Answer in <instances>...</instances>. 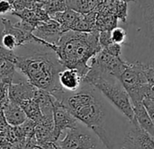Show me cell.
Segmentation results:
<instances>
[{"mask_svg":"<svg viewBox=\"0 0 154 149\" xmlns=\"http://www.w3.org/2000/svg\"><path fill=\"white\" fill-rule=\"evenodd\" d=\"M52 95L90 128L107 149H125L124 141L131 122L93 85L83 82L75 92L61 90Z\"/></svg>","mask_w":154,"mask_h":149,"instance_id":"cell-1","label":"cell"},{"mask_svg":"<svg viewBox=\"0 0 154 149\" xmlns=\"http://www.w3.org/2000/svg\"><path fill=\"white\" fill-rule=\"evenodd\" d=\"M98 31L63 33L56 44L54 52L65 68L78 70L85 78L90 71V61L102 50Z\"/></svg>","mask_w":154,"mask_h":149,"instance_id":"cell-2","label":"cell"},{"mask_svg":"<svg viewBox=\"0 0 154 149\" xmlns=\"http://www.w3.org/2000/svg\"><path fill=\"white\" fill-rule=\"evenodd\" d=\"M18 68L37 89L54 94L63 90L59 84V74L65 68L60 62L54 51L35 53L26 56H18L16 59Z\"/></svg>","mask_w":154,"mask_h":149,"instance_id":"cell-3","label":"cell"},{"mask_svg":"<svg viewBox=\"0 0 154 149\" xmlns=\"http://www.w3.org/2000/svg\"><path fill=\"white\" fill-rule=\"evenodd\" d=\"M84 82L89 83L97 88L103 96L130 122L134 120L132 101L118 78L112 74L101 73L94 68H90Z\"/></svg>","mask_w":154,"mask_h":149,"instance_id":"cell-4","label":"cell"},{"mask_svg":"<svg viewBox=\"0 0 154 149\" xmlns=\"http://www.w3.org/2000/svg\"><path fill=\"white\" fill-rule=\"evenodd\" d=\"M57 149H107L102 140L82 124L66 131L63 138L55 143Z\"/></svg>","mask_w":154,"mask_h":149,"instance_id":"cell-5","label":"cell"},{"mask_svg":"<svg viewBox=\"0 0 154 149\" xmlns=\"http://www.w3.org/2000/svg\"><path fill=\"white\" fill-rule=\"evenodd\" d=\"M53 116L54 123V138L55 143L60 139L63 133L74 128L80 123V121L70 112V110L56 98H54V101Z\"/></svg>","mask_w":154,"mask_h":149,"instance_id":"cell-6","label":"cell"},{"mask_svg":"<svg viewBox=\"0 0 154 149\" xmlns=\"http://www.w3.org/2000/svg\"><path fill=\"white\" fill-rule=\"evenodd\" d=\"M124 147L125 149H154V138L133 120L131 122L124 141Z\"/></svg>","mask_w":154,"mask_h":149,"instance_id":"cell-7","label":"cell"},{"mask_svg":"<svg viewBox=\"0 0 154 149\" xmlns=\"http://www.w3.org/2000/svg\"><path fill=\"white\" fill-rule=\"evenodd\" d=\"M33 34L35 36L47 44L56 45L59 42L63 32L60 24L51 18L46 22H41Z\"/></svg>","mask_w":154,"mask_h":149,"instance_id":"cell-8","label":"cell"},{"mask_svg":"<svg viewBox=\"0 0 154 149\" xmlns=\"http://www.w3.org/2000/svg\"><path fill=\"white\" fill-rule=\"evenodd\" d=\"M84 82V78L78 70L73 68H64L59 74V84L63 90L66 92H75Z\"/></svg>","mask_w":154,"mask_h":149,"instance_id":"cell-9","label":"cell"},{"mask_svg":"<svg viewBox=\"0 0 154 149\" xmlns=\"http://www.w3.org/2000/svg\"><path fill=\"white\" fill-rule=\"evenodd\" d=\"M36 89L27 80L18 83L12 82L9 87V99L19 105L23 101L34 98Z\"/></svg>","mask_w":154,"mask_h":149,"instance_id":"cell-10","label":"cell"},{"mask_svg":"<svg viewBox=\"0 0 154 149\" xmlns=\"http://www.w3.org/2000/svg\"><path fill=\"white\" fill-rule=\"evenodd\" d=\"M2 113L6 122L14 127H17L23 125L28 119L22 107L17 103L13 102L10 99L4 106Z\"/></svg>","mask_w":154,"mask_h":149,"instance_id":"cell-11","label":"cell"},{"mask_svg":"<svg viewBox=\"0 0 154 149\" xmlns=\"http://www.w3.org/2000/svg\"><path fill=\"white\" fill-rule=\"evenodd\" d=\"M134 120L144 131L149 133L154 138V123L149 116L145 106L142 103L133 104Z\"/></svg>","mask_w":154,"mask_h":149,"instance_id":"cell-12","label":"cell"},{"mask_svg":"<svg viewBox=\"0 0 154 149\" xmlns=\"http://www.w3.org/2000/svg\"><path fill=\"white\" fill-rule=\"evenodd\" d=\"M19 106L26 113L27 118L34 121L35 124L38 123L44 116L38 103L34 98L23 101L19 104Z\"/></svg>","mask_w":154,"mask_h":149,"instance_id":"cell-13","label":"cell"},{"mask_svg":"<svg viewBox=\"0 0 154 149\" xmlns=\"http://www.w3.org/2000/svg\"><path fill=\"white\" fill-rule=\"evenodd\" d=\"M67 8L79 13H88L97 7V0H66Z\"/></svg>","mask_w":154,"mask_h":149,"instance_id":"cell-14","label":"cell"},{"mask_svg":"<svg viewBox=\"0 0 154 149\" xmlns=\"http://www.w3.org/2000/svg\"><path fill=\"white\" fill-rule=\"evenodd\" d=\"M107 4L118 20H121L123 23L127 22L128 3L122 1V0H108Z\"/></svg>","mask_w":154,"mask_h":149,"instance_id":"cell-15","label":"cell"},{"mask_svg":"<svg viewBox=\"0 0 154 149\" xmlns=\"http://www.w3.org/2000/svg\"><path fill=\"white\" fill-rule=\"evenodd\" d=\"M17 66L11 60L0 57V80L12 82Z\"/></svg>","mask_w":154,"mask_h":149,"instance_id":"cell-16","label":"cell"},{"mask_svg":"<svg viewBox=\"0 0 154 149\" xmlns=\"http://www.w3.org/2000/svg\"><path fill=\"white\" fill-rule=\"evenodd\" d=\"M43 8L50 17L57 13L63 12L68 8L66 0H46L43 4Z\"/></svg>","mask_w":154,"mask_h":149,"instance_id":"cell-17","label":"cell"},{"mask_svg":"<svg viewBox=\"0 0 154 149\" xmlns=\"http://www.w3.org/2000/svg\"><path fill=\"white\" fill-rule=\"evenodd\" d=\"M12 15L19 17L20 20H23V21H25L26 23H29L30 25L34 26L35 28L41 23L38 20V18L36 17V14H35V10L33 8H26V9H23V10H20V11H13Z\"/></svg>","mask_w":154,"mask_h":149,"instance_id":"cell-18","label":"cell"},{"mask_svg":"<svg viewBox=\"0 0 154 149\" xmlns=\"http://www.w3.org/2000/svg\"><path fill=\"white\" fill-rule=\"evenodd\" d=\"M111 35H112V39L113 43L119 44V45L124 44L127 38V32L122 27H115L114 29L111 31Z\"/></svg>","mask_w":154,"mask_h":149,"instance_id":"cell-19","label":"cell"},{"mask_svg":"<svg viewBox=\"0 0 154 149\" xmlns=\"http://www.w3.org/2000/svg\"><path fill=\"white\" fill-rule=\"evenodd\" d=\"M141 65L148 83L150 85H154V64L141 63Z\"/></svg>","mask_w":154,"mask_h":149,"instance_id":"cell-20","label":"cell"},{"mask_svg":"<svg viewBox=\"0 0 154 149\" xmlns=\"http://www.w3.org/2000/svg\"><path fill=\"white\" fill-rule=\"evenodd\" d=\"M99 43L102 47V49L106 48L110 45L113 43L112 39V35L111 31H103L99 33Z\"/></svg>","mask_w":154,"mask_h":149,"instance_id":"cell-21","label":"cell"},{"mask_svg":"<svg viewBox=\"0 0 154 149\" xmlns=\"http://www.w3.org/2000/svg\"><path fill=\"white\" fill-rule=\"evenodd\" d=\"M14 11L13 5L8 0H0V15H5L8 13H12Z\"/></svg>","mask_w":154,"mask_h":149,"instance_id":"cell-22","label":"cell"},{"mask_svg":"<svg viewBox=\"0 0 154 149\" xmlns=\"http://www.w3.org/2000/svg\"><path fill=\"white\" fill-rule=\"evenodd\" d=\"M143 106H145L149 116H150L152 122L154 123V101L153 100H149V99H144L142 101Z\"/></svg>","mask_w":154,"mask_h":149,"instance_id":"cell-23","label":"cell"},{"mask_svg":"<svg viewBox=\"0 0 154 149\" xmlns=\"http://www.w3.org/2000/svg\"><path fill=\"white\" fill-rule=\"evenodd\" d=\"M145 99H149V100L154 101V85L148 84L147 90H146V98Z\"/></svg>","mask_w":154,"mask_h":149,"instance_id":"cell-24","label":"cell"},{"mask_svg":"<svg viewBox=\"0 0 154 149\" xmlns=\"http://www.w3.org/2000/svg\"><path fill=\"white\" fill-rule=\"evenodd\" d=\"M108 2V0H97V7H100V6H103L104 5L105 3ZM96 7V8H97Z\"/></svg>","mask_w":154,"mask_h":149,"instance_id":"cell-25","label":"cell"},{"mask_svg":"<svg viewBox=\"0 0 154 149\" xmlns=\"http://www.w3.org/2000/svg\"><path fill=\"white\" fill-rule=\"evenodd\" d=\"M122 1H124V2L128 3V2H136V1H138V0H122Z\"/></svg>","mask_w":154,"mask_h":149,"instance_id":"cell-26","label":"cell"}]
</instances>
